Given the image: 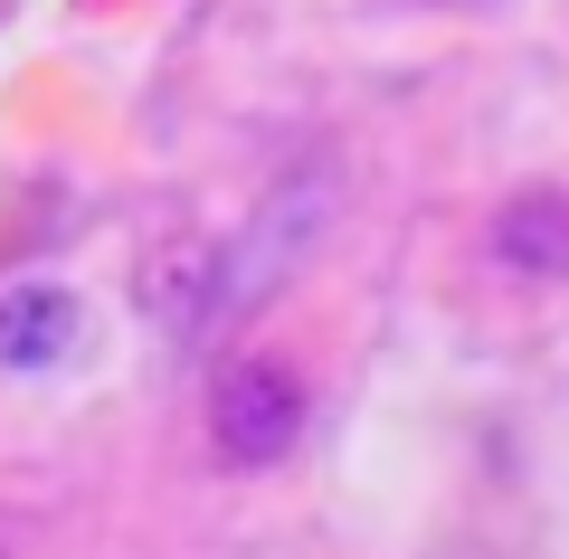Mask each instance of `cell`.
I'll list each match as a JSON object with an SVG mask.
<instances>
[{"label":"cell","instance_id":"1","mask_svg":"<svg viewBox=\"0 0 569 559\" xmlns=\"http://www.w3.org/2000/svg\"><path fill=\"white\" fill-rule=\"evenodd\" d=\"M305 418H313L305 380H295L284 360H266V351L228 360L219 389H209V446H219L228 465H276V456H295Z\"/></svg>","mask_w":569,"mask_h":559},{"label":"cell","instance_id":"2","mask_svg":"<svg viewBox=\"0 0 569 559\" xmlns=\"http://www.w3.org/2000/svg\"><path fill=\"white\" fill-rule=\"evenodd\" d=\"M485 247L512 285H569V190H512Z\"/></svg>","mask_w":569,"mask_h":559},{"label":"cell","instance_id":"3","mask_svg":"<svg viewBox=\"0 0 569 559\" xmlns=\"http://www.w3.org/2000/svg\"><path fill=\"white\" fill-rule=\"evenodd\" d=\"M67 332H77V303L58 285H20V295L0 303V360L10 370H48L67 351Z\"/></svg>","mask_w":569,"mask_h":559}]
</instances>
